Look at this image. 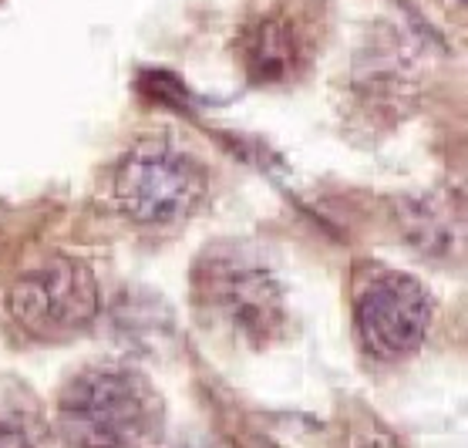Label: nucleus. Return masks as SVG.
Listing matches in <instances>:
<instances>
[{
	"instance_id": "1",
	"label": "nucleus",
	"mask_w": 468,
	"mask_h": 448,
	"mask_svg": "<svg viewBox=\"0 0 468 448\" xmlns=\"http://www.w3.org/2000/svg\"><path fill=\"white\" fill-rule=\"evenodd\" d=\"M159 418V395L125 364H91L58 395V432L71 448H145Z\"/></svg>"
},
{
	"instance_id": "2",
	"label": "nucleus",
	"mask_w": 468,
	"mask_h": 448,
	"mask_svg": "<svg viewBox=\"0 0 468 448\" xmlns=\"http://www.w3.org/2000/svg\"><path fill=\"white\" fill-rule=\"evenodd\" d=\"M209 176L192 152L169 139H145L112 176V203L135 226H176L203 206Z\"/></svg>"
},
{
	"instance_id": "3",
	"label": "nucleus",
	"mask_w": 468,
	"mask_h": 448,
	"mask_svg": "<svg viewBox=\"0 0 468 448\" xmlns=\"http://www.w3.org/2000/svg\"><path fill=\"white\" fill-rule=\"evenodd\" d=\"M7 314L37 341H64L98 317V280L88 263L51 253L24 267L7 287Z\"/></svg>"
},
{
	"instance_id": "4",
	"label": "nucleus",
	"mask_w": 468,
	"mask_h": 448,
	"mask_svg": "<svg viewBox=\"0 0 468 448\" xmlns=\"http://www.w3.org/2000/svg\"><path fill=\"white\" fill-rule=\"evenodd\" d=\"M354 334L378 361H405L428 341L435 304L425 283L405 270L364 267L354 277Z\"/></svg>"
},
{
	"instance_id": "5",
	"label": "nucleus",
	"mask_w": 468,
	"mask_h": 448,
	"mask_svg": "<svg viewBox=\"0 0 468 448\" xmlns=\"http://www.w3.org/2000/svg\"><path fill=\"white\" fill-rule=\"evenodd\" d=\"M196 297L206 314L246 341L263 344L283 320V293L270 267L239 246L213 250L196 267Z\"/></svg>"
},
{
	"instance_id": "6",
	"label": "nucleus",
	"mask_w": 468,
	"mask_h": 448,
	"mask_svg": "<svg viewBox=\"0 0 468 448\" xmlns=\"http://www.w3.org/2000/svg\"><path fill=\"white\" fill-rule=\"evenodd\" d=\"M246 68L256 81H283L293 78L300 64H303V51L307 41L293 21L287 17H266L246 34Z\"/></svg>"
},
{
	"instance_id": "7",
	"label": "nucleus",
	"mask_w": 468,
	"mask_h": 448,
	"mask_svg": "<svg viewBox=\"0 0 468 448\" xmlns=\"http://www.w3.org/2000/svg\"><path fill=\"white\" fill-rule=\"evenodd\" d=\"M0 448H34V442L21 425H14V421H7V418H0Z\"/></svg>"
},
{
	"instance_id": "8",
	"label": "nucleus",
	"mask_w": 468,
	"mask_h": 448,
	"mask_svg": "<svg viewBox=\"0 0 468 448\" xmlns=\"http://www.w3.org/2000/svg\"><path fill=\"white\" fill-rule=\"evenodd\" d=\"M347 448H398L388 435H381L378 428L374 432H364V435H354Z\"/></svg>"
}]
</instances>
